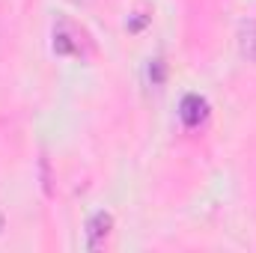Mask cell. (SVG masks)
Returning <instances> with one entry per match:
<instances>
[{"label":"cell","instance_id":"6da1fadb","mask_svg":"<svg viewBox=\"0 0 256 253\" xmlns=\"http://www.w3.org/2000/svg\"><path fill=\"white\" fill-rule=\"evenodd\" d=\"M110 226H114V218H110L108 212H96V214L86 220V248H90V250H98L102 242L108 238Z\"/></svg>","mask_w":256,"mask_h":253},{"label":"cell","instance_id":"7a4b0ae2","mask_svg":"<svg viewBox=\"0 0 256 253\" xmlns=\"http://www.w3.org/2000/svg\"><path fill=\"white\" fill-rule=\"evenodd\" d=\"M206 114H208V104H206V98L202 96H196V92H191V96H185L182 98V104H179V116H182V122L185 126H200L202 120H206Z\"/></svg>","mask_w":256,"mask_h":253},{"label":"cell","instance_id":"3957f363","mask_svg":"<svg viewBox=\"0 0 256 253\" xmlns=\"http://www.w3.org/2000/svg\"><path fill=\"white\" fill-rule=\"evenodd\" d=\"M238 48H242V54L250 63H256V21L254 18H244L238 24Z\"/></svg>","mask_w":256,"mask_h":253},{"label":"cell","instance_id":"277c9868","mask_svg":"<svg viewBox=\"0 0 256 253\" xmlns=\"http://www.w3.org/2000/svg\"><path fill=\"white\" fill-rule=\"evenodd\" d=\"M54 51H57V54H74V51H78V45L72 42V36L66 33L63 27L54 33Z\"/></svg>","mask_w":256,"mask_h":253},{"label":"cell","instance_id":"5b68a950","mask_svg":"<svg viewBox=\"0 0 256 253\" xmlns=\"http://www.w3.org/2000/svg\"><path fill=\"white\" fill-rule=\"evenodd\" d=\"M149 78H152V84H164V78H167L164 60H152V63H149Z\"/></svg>","mask_w":256,"mask_h":253},{"label":"cell","instance_id":"8992f818","mask_svg":"<svg viewBox=\"0 0 256 253\" xmlns=\"http://www.w3.org/2000/svg\"><path fill=\"white\" fill-rule=\"evenodd\" d=\"M143 24H146V15H143V12H134V18L128 21V30L137 33V30H143Z\"/></svg>","mask_w":256,"mask_h":253},{"label":"cell","instance_id":"52a82bcc","mask_svg":"<svg viewBox=\"0 0 256 253\" xmlns=\"http://www.w3.org/2000/svg\"><path fill=\"white\" fill-rule=\"evenodd\" d=\"M0 230H3V214H0Z\"/></svg>","mask_w":256,"mask_h":253}]
</instances>
